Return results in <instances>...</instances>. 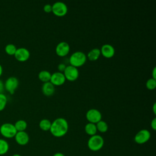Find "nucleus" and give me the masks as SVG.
Instances as JSON below:
<instances>
[{
  "mask_svg": "<svg viewBox=\"0 0 156 156\" xmlns=\"http://www.w3.org/2000/svg\"><path fill=\"white\" fill-rule=\"evenodd\" d=\"M49 130L53 136L62 137L66 135L68 130V123L65 118H58L51 122Z\"/></svg>",
  "mask_w": 156,
  "mask_h": 156,
  "instance_id": "f257e3e1",
  "label": "nucleus"
},
{
  "mask_svg": "<svg viewBox=\"0 0 156 156\" xmlns=\"http://www.w3.org/2000/svg\"><path fill=\"white\" fill-rule=\"evenodd\" d=\"M104 144V140L102 136L97 134L91 136L87 143L88 148L94 152L101 150Z\"/></svg>",
  "mask_w": 156,
  "mask_h": 156,
  "instance_id": "f03ea898",
  "label": "nucleus"
},
{
  "mask_svg": "<svg viewBox=\"0 0 156 156\" xmlns=\"http://www.w3.org/2000/svg\"><path fill=\"white\" fill-rule=\"evenodd\" d=\"M87 60L85 54L82 51H76L71 55L69 58L70 65L74 67H79L84 65Z\"/></svg>",
  "mask_w": 156,
  "mask_h": 156,
  "instance_id": "7ed1b4c3",
  "label": "nucleus"
},
{
  "mask_svg": "<svg viewBox=\"0 0 156 156\" xmlns=\"http://www.w3.org/2000/svg\"><path fill=\"white\" fill-rule=\"evenodd\" d=\"M17 131L14 126V124L9 122L2 124L0 127V133L2 136L6 138H13Z\"/></svg>",
  "mask_w": 156,
  "mask_h": 156,
  "instance_id": "20e7f679",
  "label": "nucleus"
},
{
  "mask_svg": "<svg viewBox=\"0 0 156 156\" xmlns=\"http://www.w3.org/2000/svg\"><path fill=\"white\" fill-rule=\"evenodd\" d=\"M52 12L57 16H63L67 13L68 7L63 2L57 1L52 5Z\"/></svg>",
  "mask_w": 156,
  "mask_h": 156,
  "instance_id": "39448f33",
  "label": "nucleus"
},
{
  "mask_svg": "<svg viewBox=\"0 0 156 156\" xmlns=\"http://www.w3.org/2000/svg\"><path fill=\"white\" fill-rule=\"evenodd\" d=\"M63 74L66 79L69 81H74L79 77V70L77 68L69 65L66 66L63 71Z\"/></svg>",
  "mask_w": 156,
  "mask_h": 156,
  "instance_id": "423d86ee",
  "label": "nucleus"
},
{
  "mask_svg": "<svg viewBox=\"0 0 156 156\" xmlns=\"http://www.w3.org/2000/svg\"><path fill=\"white\" fill-rule=\"evenodd\" d=\"M4 88L9 91L10 94H13L15 91L18 87V79L14 76H11L7 78L4 83Z\"/></svg>",
  "mask_w": 156,
  "mask_h": 156,
  "instance_id": "0eeeda50",
  "label": "nucleus"
},
{
  "mask_svg": "<svg viewBox=\"0 0 156 156\" xmlns=\"http://www.w3.org/2000/svg\"><path fill=\"white\" fill-rule=\"evenodd\" d=\"M150 138V132L146 129H141L136 133L134 137V140L137 144H142L148 141Z\"/></svg>",
  "mask_w": 156,
  "mask_h": 156,
  "instance_id": "6e6552de",
  "label": "nucleus"
},
{
  "mask_svg": "<svg viewBox=\"0 0 156 156\" xmlns=\"http://www.w3.org/2000/svg\"><path fill=\"white\" fill-rule=\"evenodd\" d=\"M86 118L89 121L93 124H96L101 120L102 115L99 110L96 108H91L86 113Z\"/></svg>",
  "mask_w": 156,
  "mask_h": 156,
  "instance_id": "1a4fd4ad",
  "label": "nucleus"
},
{
  "mask_svg": "<svg viewBox=\"0 0 156 156\" xmlns=\"http://www.w3.org/2000/svg\"><path fill=\"white\" fill-rule=\"evenodd\" d=\"M15 58L20 62H25L30 57L29 51L25 48H17L14 55Z\"/></svg>",
  "mask_w": 156,
  "mask_h": 156,
  "instance_id": "9d476101",
  "label": "nucleus"
},
{
  "mask_svg": "<svg viewBox=\"0 0 156 156\" xmlns=\"http://www.w3.org/2000/svg\"><path fill=\"white\" fill-rule=\"evenodd\" d=\"M70 50L69 44L66 41H61L57 44L55 48L56 54L60 57L66 55Z\"/></svg>",
  "mask_w": 156,
  "mask_h": 156,
  "instance_id": "9b49d317",
  "label": "nucleus"
},
{
  "mask_svg": "<svg viewBox=\"0 0 156 156\" xmlns=\"http://www.w3.org/2000/svg\"><path fill=\"white\" fill-rule=\"evenodd\" d=\"M66 80L65 77L63 73L61 72H55L51 74L50 82L52 83L54 86L55 85H63Z\"/></svg>",
  "mask_w": 156,
  "mask_h": 156,
  "instance_id": "f8f14e48",
  "label": "nucleus"
},
{
  "mask_svg": "<svg viewBox=\"0 0 156 156\" xmlns=\"http://www.w3.org/2000/svg\"><path fill=\"white\" fill-rule=\"evenodd\" d=\"M14 138L16 142L21 146L26 145L29 141V136L25 131L17 132Z\"/></svg>",
  "mask_w": 156,
  "mask_h": 156,
  "instance_id": "ddd939ff",
  "label": "nucleus"
},
{
  "mask_svg": "<svg viewBox=\"0 0 156 156\" xmlns=\"http://www.w3.org/2000/svg\"><path fill=\"white\" fill-rule=\"evenodd\" d=\"M101 54L106 58L112 57L115 52L114 47L110 44H104L102 46L101 49Z\"/></svg>",
  "mask_w": 156,
  "mask_h": 156,
  "instance_id": "4468645a",
  "label": "nucleus"
},
{
  "mask_svg": "<svg viewBox=\"0 0 156 156\" xmlns=\"http://www.w3.org/2000/svg\"><path fill=\"white\" fill-rule=\"evenodd\" d=\"M42 92L43 93L48 96H52L55 91V87L54 85L49 82H44L42 85Z\"/></svg>",
  "mask_w": 156,
  "mask_h": 156,
  "instance_id": "2eb2a0df",
  "label": "nucleus"
},
{
  "mask_svg": "<svg viewBox=\"0 0 156 156\" xmlns=\"http://www.w3.org/2000/svg\"><path fill=\"white\" fill-rule=\"evenodd\" d=\"M85 131L88 135H89L90 136L96 135V132L98 131L96 124H93L91 122H88L85 126Z\"/></svg>",
  "mask_w": 156,
  "mask_h": 156,
  "instance_id": "dca6fc26",
  "label": "nucleus"
},
{
  "mask_svg": "<svg viewBox=\"0 0 156 156\" xmlns=\"http://www.w3.org/2000/svg\"><path fill=\"white\" fill-rule=\"evenodd\" d=\"M100 55H101L100 49L98 48H94L89 51V52L88 53L87 57L90 60L94 61L98 59Z\"/></svg>",
  "mask_w": 156,
  "mask_h": 156,
  "instance_id": "f3484780",
  "label": "nucleus"
},
{
  "mask_svg": "<svg viewBox=\"0 0 156 156\" xmlns=\"http://www.w3.org/2000/svg\"><path fill=\"white\" fill-rule=\"evenodd\" d=\"M51 77V74L47 70H42L38 73V78L42 82H49Z\"/></svg>",
  "mask_w": 156,
  "mask_h": 156,
  "instance_id": "a211bd4d",
  "label": "nucleus"
},
{
  "mask_svg": "<svg viewBox=\"0 0 156 156\" xmlns=\"http://www.w3.org/2000/svg\"><path fill=\"white\" fill-rule=\"evenodd\" d=\"M14 126L17 132L25 131L27 127V124L26 121L23 119H20L16 121V122L14 124Z\"/></svg>",
  "mask_w": 156,
  "mask_h": 156,
  "instance_id": "6ab92c4d",
  "label": "nucleus"
},
{
  "mask_svg": "<svg viewBox=\"0 0 156 156\" xmlns=\"http://www.w3.org/2000/svg\"><path fill=\"white\" fill-rule=\"evenodd\" d=\"M9 149V144L8 142L0 138V155L5 154Z\"/></svg>",
  "mask_w": 156,
  "mask_h": 156,
  "instance_id": "aec40b11",
  "label": "nucleus"
},
{
  "mask_svg": "<svg viewBox=\"0 0 156 156\" xmlns=\"http://www.w3.org/2000/svg\"><path fill=\"white\" fill-rule=\"evenodd\" d=\"M51 126V122L48 119H43L39 122L40 128L44 131H48L50 130Z\"/></svg>",
  "mask_w": 156,
  "mask_h": 156,
  "instance_id": "412c9836",
  "label": "nucleus"
},
{
  "mask_svg": "<svg viewBox=\"0 0 156 156\" xmlns=\"http://www.w3.org/2000/svg\"><path fill=\"white\" fill-rule=\"evenodd\" d=\"M96 126L97 130L99 131L101 133H105L108 130L107 123L102 119L101 121H99L98 122H97L96 124Z\"/></svg>",
  "mask_w": 156,
  "mask_h": 156,
  "instance_id": "4be33fe9",
  "label": "nucleus"
},
{
  "mask_svg": "<svg viewBox=\"0 0 156 156\" xmlns=\"http://www.w3.org/2000/svg\"><path fill=\"white\" fill-rule=\"evenodd\" d=\"M17 48L16 46L12 43L7 44L5 47V51L6 54L10 55H14Z\"/></svg>",
  "mask_w": 156,
  "mask_h": 156,
  "instance_id": "5701e85b",
  "label": "nucleus"
},
{
  "mask_svg": "<svg viewBox=\"0 0 156 156\" xmlns=\"http://www.w3.org/2000/svg\"><path fill=\"white\" fill-rule=\"evenodd\" d=\"M7 104V98L6 96L1 93H0V111L3 110Z\"/></svg>",
  "mask_w": 156,
  "mask_h": 156,
  "instance_id": "b1692460",
  "label": "nucleus"
},
{
  "mask_svg": "<svg viewBox=\"0 0 156 156\" xmlns=\"http://www.w3.org/2000/svg\"><path fill=\"white\" fill-rule=\"evenodd\" d=\"M146 87L149 90H154L156 87V79H154L153 78L149 79L146 83Z\"/></svg>",
  "mask_w": 156,
  "mask_h": 156,
  "instance_id": "393cba45",
  "label": "nucleus"
},
{
  "mask_svg": "<svg viewBox=\"0 0 156 156\" xmlns=\"http://www.w3.org/2000/svg\"><path fill=\"white\" fill-rule=\"evenodd\" d=\"M43 10L45 12H47V13H49L52 12V5L49 4H47L44 5V6L43 7Z\"/></svg>",
  "mask_w": 156,
  "mask_h": 156,
  "instance_id": "a878e982",
  "label": "nucleus"
},
{
  "mask_svg": "<svg viewBox=\"0 0 156 156\" xmlns=\"http://www.w3.org/2000/svg\"><path fill=\"white\" fill-rule=\"evenodd\" d=\"M66 66L64 63H60L58 65V69L59 70V72H61V73L63 72L64 70H65V68H66Z\"/></svg>",
  "mask_w": 156,
  "mask_h": 156,
  "instance_id": "bb28decb",
  "label": "nucleus"
},
{
  "mask_svg": "<svg viewBox=\"0 0 156 156\" xmlns=\"http://www.w3.org/2000/svg\"><path fill=\"white\" fill-rule=\"evenodd\" d=\"M151 127L152 128V129L154 130H156V118H154L152 121H151Z\"/></svg>",
  "mask_w": 156,
  "mask_h": 156,
  "instance_id": "cd10ccee",
  "label": "nucleus"
},
{
  "mask_svg": "<svg viewBox=\"0 0 156 156\" xmlns=\"http://www.w3.org/2000/svg\"><path fill=\"white\" fill-rule=\"evenodd\" d=\"M4 85L2 82V81L0 79V93H2V91L4 90Z\"/></svg>",
  "mask_w": 156,
  "mask_h": 156,
  "instance_id": "c85d7f7f",
  "label": "nucleus"
},
{
  "mask_svg": "<svg viewBox=\"0 0 156 156\" xmlns=\"http://www.w3.org/2000/svg\"><path fill=\"white\" fill-rule=\"evenodd\" d=\"M155 74H156V68L154 67L153 70H152V78H153L154 79H156V75Z\"/></svg>",
  "mask_w": 156,
  "mask_h": 156,
  "instance_id": "c756f323",
  "label": "nucleus"
},
{
  "mask_svg": "<svg viewBox=\"0 0 156 156\" xmlns=\"http://www.w3.org/2000/svg\"><path fill=\"white\" fill-rule=\"evenodd\" d=\"M53 156H65L61 152H57L53 155Z\"/></svg>",
  "mask_w": 156,
  "mask_h": 156,
  "instance_id": "7c9ffc66",
  "label": "nucleus"
},
{
  "mask_svg": "<svg viewBox=\"0 0 156 156\" xmlns=\"http://www.w3.org/2000/svg\"><path fill=\"white\" fill-rule=\"evenodd\" d=\"M2 72H3V68H2V65L0 64V77L2 75Z\"/></svg>",
  "mask_w": 156,
  "mask_h": 156,
  "instance_id": "2f4dec72",
  "label": "nucleus"
},
{
  "mask_svg": "<svg viewBox=\"0 0 156 156\" xmlns=\"http://www.w3.org/2000/svg\"><path fill=\"white\" fill-rule=\"evenodd\" d=\"M155 107H156V104L154 103V105H153V111H154V113L155 114L156 113V111H155Z\"/></svg>",
  "mask_w": 156,
  "mask_h": 156,
  "instance_id": "473e14b6",
  "label": "nucleus"
},
{
  "mask_svg": "<svg viewBox=\"0 0 156 156\" xmlns=\"http://www.w3.org/2000/svg\"><path fill=\"white\" fill-rule=\"evenodd\" d=\"M12 156H21V155H20V154H13V155H12Z\"/></svg>",
  "mask_w": 156,
  "mask_h": 156,
  "instance_id": "72a5a7b5",
  "label": "nucleus"
}]
</instances>
